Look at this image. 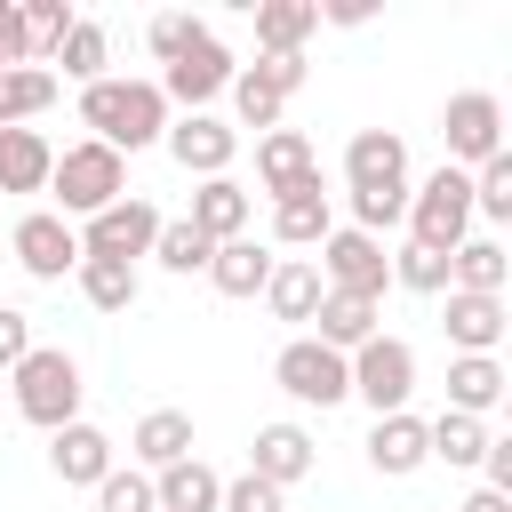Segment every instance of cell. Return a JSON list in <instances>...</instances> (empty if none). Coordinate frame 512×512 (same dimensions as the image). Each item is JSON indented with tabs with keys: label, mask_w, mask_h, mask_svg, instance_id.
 <instances>
[{
	"label": "cell",
	"mask_w": 512,
	"mask_h": 512,
	"mask_svg": "<svg viewBox=\"0 0 512 512\" xmlns=\"http://www.w3.org/2000/svg\"><path fill=\"white\" fill-rule=\"evenodd\" d=\"M80 128L128 160V152H144V144L168 136V96H160L152 80H120V72H104L96 88H80Z\"/></svg>",
	"instance_id": "obj_1"
},
{
	"label": "cell",
	"mask_w": 512,
	"mask_h": 512,
	"mask_svg": "<svg viewBox=\"0 0 512 512\" xmlns=\"http://www.w3.org/2000/svg\"><path fill=\"white\" fill-rule=\"evenodd\" d=\"M8 384H16V416L24 424H40V432H64L72 416H80V360L64 352V344H32L16 368H8Z\"/></svg>",
	"instance_id": "obj_2"
},
{
	"label": "cell",
	"mask_w": 512,
	"mask_h": 512,
	"mask_svg": "<svg viewBox=\"0 0 512 512\" xmlns=\"http://www.w3.org/2000/svg\"><path fill=\"white\" fill-rule=\"evenodd\" d=\"M48 192H56V216L72 224H88L96 208H112L120 192H128V160L112 152V144H96V136H80V144H64L56 152V168H48Z\"/></svg>",
	"instance_id": "obj_3"
},
{
	"label": "cell",
	"mask_w": 512,
	"mask_h": 512,
	"mask_svg": "<svg viewBox=\"0 0 512 512\" xmlns=\"http://www.w3.org/2000/svg\"><path fill=\"white\" fill-rule=\"evenodd\" d=\"M400 224H408L416 248H440V256H448L456 240H472V176L440 160L424 184H408V216H400Z\"/></svg>",
	"instance_id": "obj_4"
},
{
	"label": "cell",
	"mask_w": 512,
	"mask_h": 512,
	"mask_svg": "<svg viewBox=\"0 0 512 512\" xmlns=\"http://www.w3.org/2000/svg\"><path fill=\"white\" fill-rule=\"evenodd\" d=\"M344 376H352V400H368L376 416H400L408 392H416V344L408 336H368L360 352H344Z\"/></svg>",
	"instance_id": "obj_5"
},
{
	"label": "cell",
	"mask_w": 512,
	"mask_h": 512,
	"mask_svg": "<svg viewBox=\"0 0 512 512\" xmlns=\"http://www.w3.org/2000/svg\"><path fill=\"white\" fill-rule=\"evenodd\" d=\"M440 136H448V168H480L504 152V96L496 88H456L448 112H440Z\"/></svg>",
	"instance_id": "obj_6"
},
{
	"label": "cell",
	"mask_w": 512,
	"mask_h": 512,
	"mask_svg": "<svg viewBox=\"0 0 512 512\" xmlns=\"http://www.w3.org/2000/svg\"><path fill=\"white\" fill-rule=\"evenodd\" d=\"M160 224H168V216H160L144 192H120L112 208H96V216L80 224V256H104V264H136V256H152Z\"/></svg>",
	"instance_id": "obj_7"
},
{
	"label": "cell",
	"mask_w": 512,
	"mask_h": 512,
	"mask_svg": "<svg viewBox=\"0 0 512 512\" xmlns=\"http://www.w3.org/2000/svg\"><path fill=\"white\" fill-rule=\"evenodd\" d=\"M272 384H280L296 408H336V400H352L344 352H328L320 336H288V344H280V360H272Z\"/></svg>",
	"instance_id": "obj_8"
},
{
	"label": "cell",
	"mask_w": 512,
	"mask_h": 512,
	"mask_svg": "<svg viewBox=\"0 0 512 512\" xmlns=\"http://www.w3.org/2000/svg\"><path fill=\"white\" fill-rule=\"evenodd\" d=\"M320 288H336V296H376L384 304V288H392V256H384V240H368V232H352V224H336L328 240H320Z\"/></svg>",
	"instance_id": "obj_9"
},
{
	"label": "cell",
	"mask_w": 512,
	"mask_h": 512,
	"mask_svg": "<svg viewBox=\"0 0 512 512\" xmlns=\"http://www.w3.org/2000/svg\"><path fill=\"white\" fill-rule=\"evenodd\" d=\"M232 72H240V64H232V48H224L216 32H200V40H192V48H184L152 88H160L168 104H184V112H208V96H224V88H232Z\"/></svg>",
	"instance_id": "obj_10"
},
{
	"label": "cell",
	"mask_w": 512,
	"mask_h": 512,
	"mask_svg": "<svg viewBox=\"0 0 512 512\" xmlns=\"http://www.w3.org/2000/svg\"><path fill=\"white\" fill-rule=\"evenodd\" d=\"M168 160L184 168V176H232V152H240V128L232 120H216V112H184V120H168Z\"/></svg>",
	"instance_id": "obj_11"
},
{
	"label": "cell",
	"mask_w": 512,
	"mask_h": 512,
	"mask_svg": "<svg viewBox=\"0 0 512 512\" xmlns=\"http://www.w3.org/2000/svg\"><path fill=\"white\" fill-rule=\"evenodd\" d=\"M8 248H16V264H24L32 280H64V272L80 264V224H64L56 208H32V216L8 224Z\"/></svg>",
	"instance_id": "obj_12"
},
{
	"label": "cell",
	"mask_w": 512,
	"mask_h": 512,
	"mask_svg": "<svg viewBox=\"0 0 512 512\" xmlns=\"http://www.w3.org/2000/svg\"><path fill=\"white\" fill-rule=\"evenodd\" d=\"M344 184L352 192H408V136L400 128H360L344 144Z\"/></svg>",
	"instance_id": "obj_13"
},
{
	"label": "cell",
	"mask_w": 512,
	"mask_h": 512,
	"mask_svg": "<svg viewBox=\"0 0 512 512\" xmlns=\"http://www.w3.org/2000/svg\"><path fill=\"white\" fill-rule=\"evenodd\" d=\"M192 232H208L216 248L224 240H248V224H256V192L240 184V176H208L200 192H192V216H184Z\"/></svg>",
	"instance_id": "obj_14"
},
{
	"label": "cell",
	"mask_w": 512,
	"mask_h": 512,
	"mask_svg": "<svg viewBox=\"0 0 512 512\" xmlns=\"http://www.w3.org/2000/svg\"><path fill=\"white\" fill-rule=\"evenodd\" d=\"M48 472H56L64 488H96V480L112 472V432H96L88 416H72L64 432H48Z\"/></svg>",
	"instance_id": "obj_15"
},
{
	"label": "cell",
	"mask_w": 512,
	"mask_h": 512,
	"mask_svg": "<svg viewBox=\"0 0 512 512\" xmlns=\"http://www.w3.org/2000/svg\"><path fill=\"white\" fill-rule=\"evenodd\" d=\"M320 176V160H312V136L304 128H264L256 136V184L272 192V200H288L296 184H312Z\"/></svg>",
	"instance_id": "obj_16"
},
{
	"label": "cell",
	"mask_w": 512,
	"mask_h": 512,
	"mask_svg": "<svg viewBox=\"0 0 512 512\" xmlns=\"http://www.w3.org/2000/svg\"><path fill=\"white\" fill-rule=\"evenodd\" d=\"M312 456H320V448H312V432L280 416V424H256V448H248V472H256V480H272V488H296V480L312 472Z\"/></svg>",
	"instance_id": "obj_17"
},
{
	"label": "cell",
	"mask_w": 512,
	"mask_h": 512,
	"mask_svg": "<svg viewBox=\"0 0 512 512\" xmlns=\"http://www.w3.org/2000/svg\"><path fill=\"white\" fill-rule=\"evenodd\" d=\"M488 408H504V360L496 352H456L448 360V416L488 424Z\"/></svg>",
	"instance_id": "obj_18"
},
{
	"label": "cell",
	"mask_w": 512,
	"mask_h": 512,
	"mask_svg": "<svg viewBox=\"0 0 512 512\" xmlns=\"http://www.w3.org/2000/svg\"><path fill=\"white\" fill-rule=\"evenodd\" d=\"M368 464L384 472V480H408V472H424L432 464V448H424V416H376L368 424Z\"/></svg>",
	"instance_id": "obj_19"
},
{
	"label": "cell",
	"mask_w": 512,
	"mask_h": 512,
	"mask_svg": "<svg viewBox=\"0 0 512 512\" xmlns=\"http://www.w3.org/2000/svg\"><path fill=\"white\" fill-rule=\"evenodd\" d=\"M336 232V216H328V184L312 176V184H296L288 200H272V240L280 248H320Z\"/></svg>",
	"instance_id": "obj_20"
},
{
	"label": "cell",
	"mask_w": 512,
	"mask_h": 512,
	"mask_svg": "<svg viewBox=\"0 0 512 512\" xmlns=\"http://www.w3.org/2000/svg\"><path fill=\"white\" fill-rule=\"evenodd\" d=\"M504 272H512V256H504L496 232H472V240L448 248V288L456 296H504Z\"/></svg>",
	"instance_id": "obj_21"
},
{
	"label": "cell",
	"mask_w": 512,
	"mask_h": 512,
	"mask_svg": "<svg viewBox=\"0 0 512 512\" xmlns=\"http://www.w3.org/2000/svg\"><path fill=\"white\" fill-rule=\"evenodd\" d=\"M128 456H136L144 472H168V464H184V456H192V416H184V408H152V416H136V432H128Z\"/></svg>",
	"instance_id": "obj_22"
},
{
	"label": "cell",
	"mask_w": 512,
	"mask_h": 512,
	"mask_svg": "<svg viewBox=\"0 0 512 512\" xmlns=\"http://www.w3.org/2000/svg\"><path fill=\"white\" fill-rule=\"evenodd\" d=\"M320 32V0H256V48L264 56H304Z\"/></svg>",
	"instance_id": "obj_23"
},
{
	"label": "cell",
	"mask_w": 512,
	"mask_h": 512,
	"mask_svg": "<svg viewBox=\"0 0 512 512\" xmlns=\"http://www.w3.org/2000/svg\"><path fill=\"white\" fill-rule=\"evenodd\" d=\"M272 248L264 240H224L216 256H208V288L216 296H264V280H272Z\"/></svg>",
	"instance_id": "obj_24"
},
{
	"label": "cell",
	"mask_w": 512,
	"mask_h": 512,
	"mask_svg": "<svg viewBox=\"0 0 512 512\" xmlns=\"http://www.w3.org/2000/svg\"><path fill=\"white\" fill-rule=\"evenodd\" d=\"M376 312H384L376 296H336V288H328L312 320H320V344H328V352H360L368 336H384V320H376Z\"/></svg>",
	"instance_id": "obj_25"
},
{
	"label": "cell",
	"mask_w": 512,
	"mask_h": 512,
	"mask_svg": "<svg viewBox=\"0 0 512 512\" xmlns=\"http://www.w3.org/2000/svg\"><path fill=\"white\" fill-rule=\"evenodd\" d=\"M56 144L40 128H0V192H48Z\"/></svg>",
	"instance_id": "obj_26"
},
{
	"label": "cell",
	"mask_w": 512,
	"mask_h": 512,
	"mask_svg": "<svg viewBox=\"0 0 512 512\" xmlns=\"http://www.w3.org/2000/svg\"><path fill=\"white\" fill-rule=\"evenodd\" d=\"M320 296H328V288H320L312 256H280V264H272V280H264V304H272V320H288V328H296V320H312V312H320Z\"/></svg>",
	"instance_id": "obj_27"
},
{
	"label": "cell",
	"mask_w": 512,
	"mask_h": 512,
	"mask_svg": "<svg viewBox=\"0 0 512 512\" xmlns=\"http://www.w3.org/2000/svg\"><path fill=\"white\" fill-rule=\"evenodd\" d=\"M448 344L456 352H496L504 344V296H456L448 288Z\"/></svg>",
	"instance_id": "obj_28"
},
{
	"label": "cell",
	"mask_w": 512,
	"mask_h": 512,
	"mask_svg": "<svg viewBox=\"0 0 512 512\" xmlns=\"http://www.w3.org/2000/svg\"><path fill=\"white\" fill-rule=\"evenodd\" d=\"M216 496H224V480H216L200 456H184V464L152 472V504H160V512H216Z\"/></svg>",
	"instance_id": "obj_29"
},
{
	"label": "cell",
	"mask_w": 512,
	"mask_h": 512,
	"mask_svg": "<svg viewBox=\"0 0 512 512\" xmlns=\"http://www.w3.org/2000/svg\"><path fill=\"white\" fill-rule=\"evenodd\" d=\"M56 104V72L48 64H8L0 72V128H32Z\"/></svg>",
	"instance_id": "obj_30"
},
{
	"label": "cell",
	"mask_w": 512,
	"mask_h": 512,
	"mask_svg": "<svg viewBox=\"0 0 512 512\" xmlns=\"http://www.w3.org/2000/svg\"><path fill=\"white\" fill-rule=\"evenodd\" d=\"M56 64H64V80L96 88V80H104V64H112V32H104L96 16H72V32L56 40Z\"/></svg>",
	"instance_id": "obj_31"
},
{
	"label": "cell",
	"mask_w": 512,
	"mask_h": 512,
	"mask_svg": "<svg viewBox=\"0 0 512 512\" xmlns=\"http://www.w3.org/2000/svg\"><path fill=\"white\" fill-rule=\"evenodd\" d=\"M72 280H80V296H88L96 312H128V304H136V288H144V280H136V264H104V256H80V264H72Z\"/></svg>",
	"instance_id": "obj_32"
},
{
	"label": "cell",
	"mask_w": 512,
	"mask_h": 512,
	"mask_svg": "<svg viewBox=\"0 0 512 512\" xmlns=\"http://www.w3.org/2000/svg\"><path fill=\"white\" fill-rule=\"evenodd\" d=\"M488 440H496V432H488L480 416H448V408H440V416L424 424V448H432L440 464H480V456H488Z\"/></svg>",
	"instance_id": "obj_33"
},
{
	"label": "cell",
	"mask_w": 512,
	"mask_h": 512,
	"mask_svg": "<svg viewBox=\"0 0 512 512\" xmlns=\"http://www.w3.org/2000/svg\"><path fill=\"white\" fill-rule=\"evenodd\" d=\"M280 88H272V72L264 64H240L232 72V112H240V128H280Z\"/></svg>",
	"instance_id": "obj_34"
},
{
	"label": "cell",
	"mask_w": 512,
	"mask_h": 512,
	"mask_svg": "<svg viewBox=\"0 0 512 512\" xmlns=\"http://www.w3.org/2000/svg\"><path fill=\"white\" fill-rule=\"evenodd\" d=\"M16 16H24V56L40 64V56H56V40L72 32V0H16Z\"/></svg>",
	"instance_id": "obj_35"
},
{
	"label": "cell",
	"mask_w": 512,
	"mask_h": 512,
	"mask_svg": "<svg viewBox=\"0 0 512 512\" xmlns=\"http://www.w3.org/2000/svg\"><path fill=\"white\" fill-rule=\"evenodd\" d=\"M208 256H216V240H208V232H192L184 216H176V224H160V240H152V264H160V272H208Z\"/></svg>",
	"instance_id": "obj_36"
},
{
	"label": "cell",
	"mask_w": 512,
	"mask_h": 512,
	"mask_svg": "<svg viewBox=\"0 0 512 512\" xmlns=\"http://www.w3.org/2000/svg\"><path fill=\"white\" fill-rule=\"evenodd\" d=\"M472 216L512 224V152H496V160H480V168H472Z\"/></svg>",
	"instance_id": "obj_37"
},
{
	"label": "cell",
	"mask_w": 512,
	"mask_h": 512,
	"mask_svg": "<svg viewBox=\"0 0 512 512\" xmlns=\"http://www.w3.org/2000/svg\"><path fill=\"white\" fill-rule=\"evenodd\" d=\"M392 280H400V288H416V296H448V256L408 240V248L392 256Z\"/></svg>",
	"instance_id": "obj_38"
},
{
	"label": "cell",
	"mask_w": 512,
	"mask_h": 512,
	"mask_svg": "<svg viewBox=\"0 0 512 512\" xmlns=\"http://www.w3.org/2000/svg\"><path fill=\"white\" fill-rule=\"evenodd\" d=\"M96 512H160V504H152V472H120V464H112V472L96 480Z\"/></svg>",
	"instance_id": "obj_39"
},
{
	"label": "cell",
	"mask_w": 512,
	"mask_h": 512,
	"mask_svg": "<svg viewBox=\"0 0 512 512\" xmlns=\"http://www.w3.org/2000/svg\"><path fill=\"white\" fill-rule=\"evenodd\" d=\"M200 32H208L200 16H184V8H168V16H152V24H144V48H152L160 64H176V56H184V48L200 40Z\"/></svg>",
	"instance_id": "obj_40"
},
{
	"label": "cell",
	"mask_w": 512,
	"mask_h": 512,
	"mask_svg": "<svg viewBox=\"0 0 512 512\" xmlns=\"http://www.w3.org/2000/svg\"><path fill=\"white\" fill-rule=\"evenodd\" d=\"M216 512H288V488H272V480H256V472H240V480H224V496H216Z\"/></svg>",
	"instance_id": "obj_41"
},
{
	"label": "cell",
	"mask_w": 512,
	"mask_h": 512,
	"mask_svg": "<svg viewBox=\"0 0 512 512\" xmlns=\"http://www.w3.org/2000/svg\"><path fill=\"white\" fill-rule=\"evenodd\" d=\"M32 352V312H16V304H0V368H16Z\"/></svg>",
	"instance_id": "obj_42"
},
{
	"label": "cell",
	"mask_w": 512,
	"mask_h": 512,
	"mask_svg": "<svg viewBox=\"0 0 512 512\" xmlns=\"http://www.w3.org/2000/svg\"><path fill=\"white\" fill-rule=\"evenodd\" d=\"M8 64H32L24 56V16H16V0H0V72Z\"/></svg>",
	"instance_id": "obj_43"
},
{
	"label": "cell",
	"mask_w": 512,
	"mask_h": 512,
	"mask_svg": "<svg viewBox=\"0 0 512 512\" xmlns=\"http://www.w3.org/2000/svg\"><path fill=\"white\" fill-rule=\"evenodd\" d=\"M480 488H496V496H512V440H488V456H480Z\"/></svg>",
	"instance_id": "obj_44"
},
{
	"label": "cell",
	"mask_w": 512,
	"mask_h": 512,
	"mask_svg": "<svg viewBox=\"0 0 512 512\" xmlns=\"http://www.w3.org/2000/svg\"><path fill=\"white\" fill-rule=\"evenodd\" d=\"M256 64L272 72V88H280V96H296V88H304V56H256Z\"/></svg>",
	"instance_id": "obj_45"
},
{
	"label": "cell",
	"mask_w": 512,
	"mask_h": 512,
	"mask_svg": "<svg viewBox=\"0 0 512 512\" xmlns=\"http://www.w3.org/2000/svg\"><path fill=\"white\" fill-rule=\"evenodd\" d=\"M456 512H512V496H496V488H472Z\"/></svg>",
	"instance_id": "obj_46"
}]
</instances>
